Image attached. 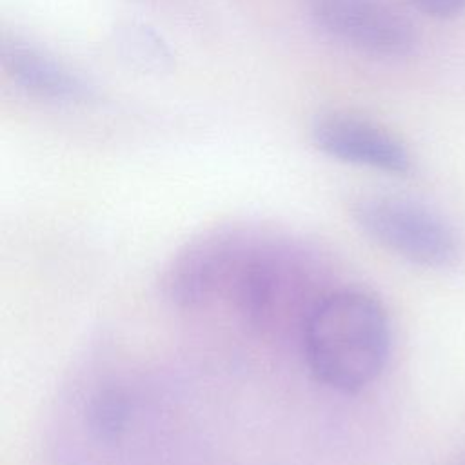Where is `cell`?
Here are the masks:
<instances>
[{
	"label": "cell",
	"instance_id": "cell-1",
	"mask_svg": "<svg viewBox=\"0 0 465 465\" xmlns=\"http://www.w3.org/2000/svg\"><path fill=\"white\" fill-rule=\"evenodd\" d=\"M336 283L318 247L265 229L227 300L262 340L298 343L309 316Z\"/></svg>",
	"mask_w": 465,
	"mask_h": 465
},
{
	"label": "cell",
	"instance_id": "cell-2",
	"mask_svg": "<svg viewBox=\"0 0 465 465\" xmlns=\"http://www.w3.org/2000/svg\"><path fill=\"white\" fill-rule=\"evenodd\" d=\"M391 320L383 303L360 287L338 285L309 316L298 347L312 378L354 394L372 385L391 354Z\"/></svg>",
	"mask_w": 465,
	"mask_h": 465
},
{
	"label": "cell",
	"instance_id": "cell-3",
	"mask_svg": "<svg viewBox=\"0 0 465 465\" xmlns=\"http://www.w3.org/2000/svg\"><path fill=\"white\" fill-rule=\"evenodd\" d=\"M263 231L249 223H225L202 231L163 265L158 280L160 294L176 309H198L216 298H229Z\"/></svg>",
	"mask_w": 465,
	"mask_h": 465
},
{
	"label": "cell",
	"instance_id": "cell-4",
	"mask_svg": "<svg viewBox=\"0 0 465 465\" xmlns=\"http://www.w3.org/2000/svg\"><path fill=\"white\" fill-rule=\"evenodd\" d=\"M356 227L394 256L423 267H452L461 254L452 225L430 207L394 194H363L351 205Z\"/></svg>",
	"mask_w": 465,
	"mask_h": 465
},
{
	"label": "cell",
	"instance_id": "cell-5",
	"mask_svg": "<svg viewBox=\"0 0 465 465\" xmlns=\"http://www.w3.org/2000/svg\"><path fill=\"white\" fill-rule=\"evenodd\" d=\"M331 38L374 58H405L418 44L411 18L389 0H303Z\"/></svg>",
	"mask_w": 465,
	"mask_h": 465
},
{
	"label": "cell",
	"instance_id": "cell-6",
	"mask_svg": "<svg viewBox=\"0 0 465 465\" xmlns=\"http://www.w3.org/2000/svg\"><path fill=\"white\" fill-rule=\"evenodd\" d=\"M318 151L343 163L403 176L412 169L409 149L385 127L349 113H327L311 127Z\"/></svg>",
	"mask_w": 465,
	"mask_h": 465
},
{
	"label": "cell",
	"instance_id": "cell-7",
	"mask_svg": "<svg viewBox=\"0 0 465 465\" xmlns=\"http://www.w3.org/2000/svg\"><path fill=\"white\" fill-rule=\"evenodd\" d=\"M2 64L7 76L25 93L60 104H80L94 91L78 73L45 49L18 36L4 38Z\"/></svg>",
	"mask_w": 465,
	"mask_h": 465
},
{
	"label": "cell",
	"instance_id": "cell-8",
	"mask_svg": "<svg viewBox=\"0 0 465 465\" xmlns=\"http://www.w3.org/2000/svg\"><path fill=\"white\" fill-rule=\"evenodd\" d=\"M114 53L127 65L143 73H163L173 67V51L160 33L142 22H124L111 36Z\"/></svg>",
	"mask_w": 465,
	"mask_h": 465
},
{
	"label": "cell",
	"instance_id": "cell-9",
	"mask_svg": "<svg viewBox=\"0 0 465 465\" xmlns=\"http://www.w3.org/2000/svg\"><path fill=\"white\" fill-rule=\"evenodd\" d=\"M131 401L124 387L104 385L87 401L85 425L98 441L118 440L129 423Z\"/></svg>",
	"mask_w": 465,
	"mask_h": 465
},
{
	"label": "cell",
	"instance_id": "cell-10",
	"mask_svg": "<svg viewBox=\"0 0 465 465\" xmlns=\"http://www.w3.org/2000/svg\"><path fill=\"white\" fill-rule=\"evenodd\" d=\"M411 4L432 18H452L465 9V0H411Z\"/></svg>",
	"mask_w": 465,
	"mask_h": 465
}]
</instances>
